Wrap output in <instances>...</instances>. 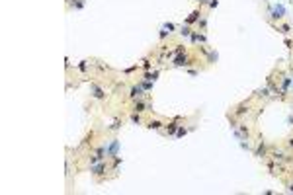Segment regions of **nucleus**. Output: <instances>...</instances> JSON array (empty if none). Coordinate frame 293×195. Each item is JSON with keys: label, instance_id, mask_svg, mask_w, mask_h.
I'll return each mask as SVG.
<instances>
[{"label": "nucleus", "instance_id": "obj_1", "mask_svg": "<svg viewBox=\"0 0 293 195\" xmlns=\"http://www.w3.org/2000/svg\"><path fill=\"white\" fill-rule=\"evenodd\" d=\"M117 152H119V140H117V139H112V143L106 146V156L115 158V156H117Z\"/></svg>", "mask_w": 293, "mask_h": 195}, {"label": "nucleus", "instance_id": "obj_2", "mask_svg": "<svg viewBox=\"0 0 293 195\" xmlns=\"http://www.w3.org/2000/svg\"><path fill=\"white\" fill-rule=\"evenodd\" d=\"M172 65H174V66H190V65H191V60H190V57H188L186 53H180V55L174 57Z\"/></svg>", "mask_w": 293, "mask_h": 195}, {"label": "nucleus", "instance_id": "obj_3", "mask_svg": "<svg viewBox=\"0 0 293 195\" xmlns=\"http://www.w3.org/2000/svg\"><path fill=\"white\" fill-rule=\"evenodd\" d=\"M90 172H92L94 176H102V174L106 172V162H96V164H92Z\"/></svg>", "mask_w": 293, "mask_h": 195}, {"label": "nucleus", "instance_id": "obj_4", "mask_svg": "<svg viewBox=\"0 0 293 195\" xmlns=\"http://www.w3.org/2000/svg\"><path fill=\"white\" fill-rule=\"evenodd\" d=\"M285 16V6L284 4H278L274 10H272V18L274 20H281Z\"/></svg>", "mask_w": 293, "mask_h": 195}, {"label": "nucleus", "instance_id": "obj_5", "mask_svg": "<svg viewBox=\"0 0 293 195\" xmlns=\"http://www.w3.org/2000/svg\"><path fill=\"white\" fill-rule=\"evenodd\" d=\"M90 88H92V92H94V98H98V100H104V98H106V92H104L98 84L92 82V84H90Z\"/></svg>", "mask_w": 293, "mask_h": 195}, {"label": "nucleus", "instance_id": "obj_6", "mask_svg": "<svg viewBox=\"0 0 293 195\" xmlns=\"http://www.w3.org/2000/svg\"><path fill=\"white\" fill-rule=\"evenodd\" d=\"M129 96L133 98V100H139L141 96H143V86H141V82L137 84V86H133L131 88V92H129Z\"/></svg>", "mask_w": 293, "mask_h": 195}, {"label": "nucleus", "instance_id": "obj_7", "mask_svg": "<svg viewBox=\"0 0 293 195\" xmlns=\"http://www.w3.org/2000/svg\"><path fill=\"white\" fill-rule=\"evenodd\" d=\"M178 121H180V117H176L172 123H168V125H166V133H168V135H176L178 127H180V125H178Z\"/></svg>", "mask_w": 293, "mask_h": 195}, {"label": "nucleus", "instance_id": "obj_8", "mask_svg": "<svg viewBox=\"0 0 293 195\" xmlns=\"http://www.w3.org/2000/svg\"><path fill=\"white\" fill-rule=\"evenodd\" d=\"M201 18V14H199V10H194L190 16L186 18V25H190V23H194V22H197V20Z\"/></svg>", "mask_w": 293, "mask_h": 195}, {"label": "nucleus", "instance_id": "obj_9", "mask_svg": "<svg viewBox=\"0 0 293 195\" xmlns=\"http://www.w3.org/2000/svg\"><path fill=\"white\" fill-rule=\"evenodd\" d=\"M145 107H147V103H145L143 100H137V102H135V107H133V111L143 113V111H145Z\"/></svg>", "mask_w": 293, "mask_h": 195}, {"label": "nucleus", "instance_id": "obj_10", "mask_svg": "<svg viewBox=\"0 0 293 195\" xmlns=\"http://www.w3.org/2000/svg\"><path fill=\"white\" fill-rule=\"evenodd\" d=\"M158 74H160V70H154V72H145V80H151V82H154V80L158 78Z\"/></svg>", "mask_w": 293, "mask_h": 195}, {"label": "nucleus", "instance_id": "obj_11", "mask_svg": "<svg viewBox=\"0 0 293 195\" xmlns=\"http://www.w3.org/2000/svg\"><path fill=\"white\" fill-rule=\"evenodd\" d=\"M147 127H149V129H154V131H156V129H160V127H162V123H160L158 119H151Z\"/></svg>", "mask_w": 293, "mask_h": 195}, {"label": "nucleus", "instance_id": "obj_12", "mask_svg": "<svg viewBox=\"0 0 293 195\" xmlns=\"http://www.w3.org/2000/svg\"><path fill=\"white\" fill-rule=\"evenodd\" d=\"M291 82H293V78H284V84H281V94L287 92V88L291 86Z\"/></svg>", "mask_w": 293, "mask_h": 195}, {"label": "nucleus", "instance_id": "obj_13", "mask_svg": "<svg viewBox=\"0 0 293 195\" xmlns=\"http://www.w3.org/2000/svg\"><path fill=\"white\" fill-rule=\"evenodd\" d=\"M141 86H143V90L145 92H149V90H153V82H151V80H141Z\"/></svg>", "mask_w": 293, "mask_h": 195}, {"label": "nucleus", "instance_id": "obj_14", "mask_svg": "<svg viewBox=\"0 0 293 195\" xmlns=\"http://www.w3.org/2000/svg\"><path fill=\"white\" fill-rule=\"evenodd\" d=\"M256 156H266V144L264 143L258 144V148H256Z\"/></svg>", "mask_w": 293, "mask_h": 195}, {"label": "nucleus", "instance_id": "obj_15", "mask_svg": "<svg viewBox=\"0 0 293 195\" xmlns=\"http://www.w3.org/2000/svg\"><path fill=\"white\" fill-rule=\"evenodd\" d=\"M186 133H188V129L184 125H180V127H178V131H176V137H178V139H182V137H186Z\"/></svg>", "mask_w": 293, "mask_h": 195}, {"label": "nucleus", "instance_id": "obj_16", "mask_svg": "<svg viewBox=\"0 0 293 195\" xmlns=\"http://www.w3.org/2000/svg\"><path fill=\"white\" fill-rule=\"evenodd\" d=\"M268 94H270V88H260V90H256V96L258 98H262V96H268Z\"/></svg>", "mask_w": 293, "mask_h": 195}, {"label": "nucleus", "instance_id": "obj_17", "mask_svg": "<svg viewBox=\"0 0 293 195\" xmlns=\"http://www.w3.org/2000/svg\"><path fill=\"white\" fill-rule=\"evenodd\" d=\"M131 121H133V123H137V125H139V123H141V115H139V113H137V111H133V113H131Z\"/></svg>", "mask_w": 293, "mask_h": 195}, {"label": "nucleus", "instance_id": "obj_18", "mask_svg": "<svg viewBox=\"0 0 293 195\" xmlns=\"http://www.w3.org/2000/svg\"><path fill=\"white\" fill-rule=\"evenodd\" d=\"M180 33H182V35H186V37H188V35H191V29H190V28H188V25H182V29H180Z\"/></svg>", "mask_w": 293, "mask_h": 195}, {"label": "nucleus", "instance_id": "obj_19", "mask_svg": "<svg viewBox=\"0 0 293 195\" xmlns=\"http://www.w3.org/2000/svg\"><path fill=\"white\" fill-rule=\"evenodd\" d=\"M190 39H191V43H197V39H199V33H197V31H191Z\"/></svg>", "mask_w": 293, "mask_h": 195}, {"label": "nucleus", "instance_id": "obj_20", "mask_svg": "<svg viewBox=\"0 0 293 195\" xmlns=\"http://www.w3.org/2000/svg\"><path fill=\"white\" fill-rule=\"evenodd\" d=\"M75 8L76 10H82L84 8V0H75Z\"/></svg>", "mask_w": 293, "mask_h": 195}, {"label": "nucleus", "instance_id": "obj_21", "mask_svg": "<svg viewBox=\"0 0 293 195\" xmlns=\"http://www.w3.org/2000/svg\"><path fill=\"white\" fill-rule=\"evenodd\" d=\"M207 59H209V63H215V60H217V53H215V51H211L209 55H207Z\"/></svg>", "mask_w": 293, "mask_h": 195}, {"label": "nucleus", "instance_id": "obj_22", "mask_svg": "<svg viewBox=\"0 0 293 195\" xmlns=\"http://www.w3.org/2000/svg\"><path fill=\"white\" fill-rule=\"evenodd\" d=\"M164 29H168V31H174V29H176V25H174L172 22H168V23H164Z\"/></svg>", "mask_w": 293, "mask_h": 195}, {"label": "nucleus", "instance_id": "obj_23", "mask_svg": "<svg viewBox=\"0 0 293 195\" xmlns=\"http://www.w3.org/2000/svg\"><path fill=\"white\" fill-rule=\"evenodd\" d=\"M78 68L82 70V72H86V68H88V65H86V60H82V63H80V65H78Z\"/></svg>", "mask_w": 293, "mask_h": 195}, {"label": "nucleus", "instance_id": "obj_24", "mask_svg": "<svg viewBox=\"0 0 293 195\" xmlns=\"http://www.w3.org/2000/svg\"><path fill=\"white\" fill-rule=\"evenodd\" d=\"M143 68H145V70H149V68H151V60H149V59H145V60H143Z\"/></svg>", "mask_w": 293, "mask_h": 195}, {"label": "nucleus", "instance_id": "obj_25", "mask_svg": "<svg viewBox=\"0 0 293 195\" xmlns=\"http://www.w3.org/2000/svg\"><path fill=\"white\" fill-rule=\"evenodd\" d=\"M168 33H170V31H168V29H160V39H164V37H166V35H168Z\"/></svg>", "mask_w": 293, "mask_h": 195}, {"label": "nucleus", "instance_id": "obj_26", "mask_svg": "<svg viewBox=\"0 0 293 195\" xmlns=\"http://www.w3.org/2000/svg\"><path fill=\"white\" fill-rule=\"evenodd\" d=\"M279 29H281V31H284V33H289V29H291V28H289L287 23H284V25H281V28H279Z\"/></svg>", "mask_w": 293, "mask_h": 195}, {"label": "nucleus", "instance_id": "obj_27", "mask_svg": "<svg viewBox=\"0 0 293 195\" xmlns=\"http://www.w3.org/2000/svg\"><path fill=\"white\" fill-rule=\"evenodd\" d=\"M246 111H248V107H244V106H242L240 109H238V111H237V115H242V113H246Z\"/></svg>", "mask_w": 293, "mask_h": 195}, {"label": "nucleus", "instance_id": "obj_28", "mask_svg": "<svg viewBox=\"0 0 293 195\" xmlns=\"http://www.w3.org/2000/svg\"><path fill=\"white\" fill-rule=\"evenodd\" d=\"M217 6H219V0H211L209 2V8H217Z\"/></svg>", "mask_w": 293, "mask_h": 195}, {"label": "nucleus", "instance_id": "obj_29", "mask_svg": "<svg viewBox=\"0 0 293 195\" xmlns=\"http://www.w3.org/2000/svg\"><path fill=\"white\" fill-rule=\"evenodd\" d=\"M199 25H201V29H205V25H207V20L201 18V20H199Z\"/></svg>", "mask_w": 293, "mask_h": 195}, {"label": "nucleus", "instance_id": "obj_30", "mask_svg": "<svg viewBox=\"0 0 293 195\" xmlns=\"http://www.w3.org/2000/svg\"><path fill=\"white\" fill-rule=\"evenodd\" d=\"M133 70H137V65H135V66H129V68H125V74H131Z\"/></svg>", "mask_w": 293, "mask_h": 195}, {"label": "nucleus", "instance_id": "obj_31", "mask_svg": "<svg viewBox=\"0 0 293 195\" xmlns=\"http://www.w3.org/2000/svg\"><path fill=\"white\" fill-rule=\"evenodd\" d=\"M119 125H121L119 121H115V123H113V125H112V127H110V129H119Z\"/></svg>", "mask_w": 293, "mask_h": 195}, {"label": "nucleus", "instance_id": "obj_32", "mask_svg": "<svg viewBox=\"0 0 293 195\" xmlns=\"http://www.w3.org/2000/svg\"><path fill=\"white\" fill-rule=\"evenodd\" d=\"M287 123H289V125H293V117H291V115L287 117Z\"/></svg>", "mask_w": 293, "mask_h": 195}, {"label": "nucleus", "instance_id": "obj_33", "mask_svg": "<svg viewBox=\"0 0 293 195\" xmlns=\"http://www.w3.org/2000/svg\"><path fill=\"white\" fill-rule=\"evenodd\" d=\"M289 146H291V148H293V139H291V140H289Z\"/></svg>", "mask_w": 293, "mask_h": 195}, {"label": "nucleus", "instance_id": "obj_34", "mask_svg": "<svg viewBox=\"0 0 293 195\" xmlns=\"http://www.w3.org/2000/svg\"><path fill=\"white\" fill-rule=\"evenodd\" d=\"M289 191H293V183H291V186H289Z\"/></svg>", "mask_w": 293, "mask_h": 195}, {"label": "nucleus", "instance_id": "obj_35", "mask_svg": "<svg viewBox=\"0 0 293 195\" xmlns=\"http://www.w3.org/2000/svg\"><path fill=\"white\" fill-rule=\"evenodd\" d=\"M66 2H69V4H72V0H66Z\"/></svg>", "mask_w": 293, "mask_h": 195}, {"label": "nucleus", "instance_id": "obj_36", "mask_svg": "<svg viewBox=\"0 0 293 195\" xmlns=\"http://www.w3.org/2000/svg\"><path fill=\"white\" fill-rule=\"evenodd\" d=\"M199 2H205V0H199Z\"/></svg>", "mask_w": 293, "mask_h": 195}]
</instances>
